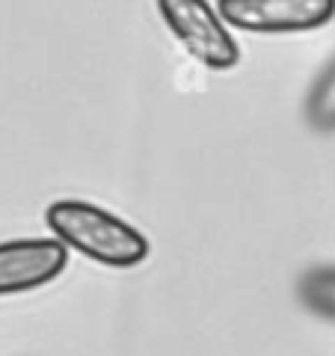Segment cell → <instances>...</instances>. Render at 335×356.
Wrapping results in <instances>:
<instances>
[{"label": "cell", "instance_id": "6", "mask_svg": "<svg viewBox=\"0 0 335 356\" xmlns=\"http://www.w3.org/2000/svg\"><path fill=\"white\" fill-rule=\"evenodd\" d=\"M306 116L311 128L318 131H335V60L320 72V77L311 86L306 98Z\"/></svg>", "mask_w": 335, "mask_h": 356}, {"label": "cell", "instance_id": "3", "mask_svg": "<svg viewBox=\"0 0 335 356\" xmlns=\"http://www.w3.org/2000/svg\"><path fill=\"white\" fill-rule=\"evenodd\" d=\"M217 13L250 33H303L335 15V0H217Z\"/></svg>", "mask_w": 335, "mask_h": 356}, {"label": "cell", "instance_id": "4", "mask_svg": "<svg viewBox=\"0 0 335 356\" xmlns=\"http://www.w3.org/2000/svg\"><path fill=\"white\" fill-rule=\"evenodd\" d=\"M65 261H69V250L57 238L0 243V297L21 294L57 280Z\"/></svg>", "mask_w": 335, "mask_h": 356}, {"label": "cell", "instance_id": "5", "mask_svg": "<svg viewBox=\"0 0 335 356\" xmlns=\"http://www.w3.org/2000/svg\"><path fill=\"white\" fill-rule=\"evenodd\" d=\"M300 300L320 318L335 321V267H315L300 280Z\"/></svg>", "mask_w": 335, "mask_h": 356}, {"label": "cell", "instance_id": "2", "mask_svg": "<svg viewBox=\"0 0 335 356\" xmlns=\"http://www.w3.org/2000/svg\"><path fill=\"white\" fill-rule=\"evenodd\" d=\"M158 13L184 51L208 69H231L240 51L208 0H158Z\"/></svg>", "mask_w": 335, "mask_h": 356}, {"label": "cell", "instance_id": "1", "mask_svg": "<svg viewBox=\"0 0 335 356\" xmlns=\"http://www.w3.org/2000/svg\"><path fill=\"white\" fill-rule=\"evenodd\" d=\"M44 220L65 250H77L92 261L110 267H133L149 255V241L137 229L92 202L60 199L44 211Z\"/></svg>", "mask_w": 335, "mask_h": 356}]
</instances>
